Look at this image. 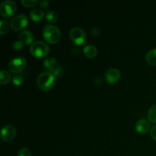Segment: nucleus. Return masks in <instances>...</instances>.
<instances>
[{
	"instance_id": "1",
	"label": "nucleus",
	"mask_w": 156,
	"mask_h": 156,
	"mask_svg": "<svg viewBox=\"0 0 156 156\" xmlns=\"http://www.w3.org/2000/svg\"><path fill=\"white\" fill-rule=\"evenodd\" d=\"M56 83V77L50 71L44 72L38 76L37 85L38 88L44 91H48L53 88Z\"/></svg>"
},
{
	"instance_id": "2",
	"label": "nucleus",
	"mask_w": 156,
	"mask_h": 156,
	"mask_svg": "<svg viewBox=\"0 0 156 156\" xmlns=\"http://www.w3.org/2000/svg\"><path fill=\"white\" fill-rule=\"evenodd\" d=\"M44 39L49 44H56L61 38V32L57 27L48 24L44 27L43 30Z\"/></svg>"
},
{
	"instance_id": "3",
	"label": "nucleus",
	"mask_w": 156,
	"mask_h": 156,
	"mask_svg": "<svg viewBox=\"0 0 156 156\" xmlns=\"http://www.w3.org/2000/svg\"><path fill=\"white\" fill-rule=\"evenodd\" d=\"M30 52L31 55L37 58H43L47 56L50 53L48 45L42 41H36L30 45Z\"/></svg>"
},
{
	"instance_id": "4",
	"label": "nucleus",
	"mask_w": 156,
	"mask_h": 156,
	"mask_svg": "<svg viewBox=\"0 0 156 156\" xmlns=\"http://www.w3.org/2000/svg\"><path fill=\"white\" fill-rule=\"evenodd\" d=\"M26 65H27V61L25 58L22 56H18V57L11 59L8 65V68L11 73L18 74V73H21L25 69Z\"/></svg>"
},
{
	"instance_id": "5",
	"label": "nucleus",
	"mask_w": 156,
	"mask_h": 156,
	"mask_svg": "<svg viewBox=\"0 0 156 156\" xmlns=\"http://www.w3.org/2000/svg\"><path fill=\"white\" fill-rule=\"evenodd\" d=\"M28 24L27 17L24 15H18L14 17L10 21V27L15 31L22 30Z\"/></svg>"
},
{
	"instance_id": "6",
	"label": "nucleus",
	"mask_w": 156,
	"mask_h": 156,
	"mask_svg": "<svg viewBox=\"0 0 156 156\" xmlns=\"http://www.w3.org/2000/svg\"><path fill=\"white\" fill-rule=\"evenodd\" d=\"M17 11L15 2L11 0H6L2 2L0 5V14L3 18H10Z\"/></svg>"
},
{
	"instance_id": "7",
	"label": "nucleus",
	"mask_w": 156,
	"mask_h": 156,
	"mask_svg": "<svg viewBox=\"0 0 156 156\" xmlns=\"http://www.w3.org/2000/svg\"><path fill=\"white\" fill-rule=\"evenodd\" d=\"M71 41L76 45H82L86 41L87 35L85 32L80 27H73L69 32Z\"/></svg>"
},
{
	"instance_id": "8",
	"label": "nucleus",
	"mask_w": 156,
	"mask_h": 156,
	"mask_svg": "<svg viewBox=\"0 0 156 156\" xmlns=\"http://www.w3.org/2000/svg\"><path fill=\"white\" fill-rule=\"evenodd\" d=\"M16 133L17 131L15 126H11V125H6L2 128L1 139L4 142L12 141L16 136Z\"/></svg>"
},
{
	"instance_id": "9",
	"label": "nucleus",
	"mask_w": 156,
	"mask_h": 156,
	"mask_svg": "<svg viewBox=\"0 0 156 156\" xmlns=\"http://www.w3.org/2000/svg\"><path fill=\"white\" fill-rule=\"evenodd\" d=\"M120 72L116 68H111L105 73V80L109 84H114L120 79Z\"/></svg>"
},
{
	"instance_id": "10",
	"label": "nucleus",
	"mask_w": 156,
	"mask_h": 156,
	"mask_svg": "<svg viewBox=\"0 0 156 156\" xmlns=\"http://www.w3.org/2000/svg\"><path fill=\"white\" fill-rule=\"evenodd\" d=\"M150 129V124L149 121L145 119H140L136 123V130L140 134L147 133Z\"/></svg>"
},
{
	"instance_id": "11",
	"label": "nucleus",
	"mask_w": 156,
	"mask_h": 156,
	"mask_svg": "<svg viewBox=\"0 0 156 156\" xmlns=\"http://www.w3.org/2000/svg\"><path fill=\"white\" fill-rule=\"evenodd\" d=\"M19 41H21L24 45H30L33 44L34 35L31 31L28 30H24L20 33Z\"/></svg>"
},
{
	"instance_id": "12",
	"label": "nucleus",
	"mask_w": 156,
	"mask_h": 156,
	"mask_svg": "<svg viewBox=\"0 0 156 156\" xmlns=\"http://www.w3.org/2000/svg\"><path fill=\"white\" fill-rule=\"evenodd\" d=\"M44 17V13L41 9H34L30 12V18L34 21H41Z\"/></svg>"
},
{
	"instance_id": "13",
	"label": "nucleus",
	"mask_w": 156,
	"mask_h": 156,
	"mask_svg": "<svg viewBox=\"0 0 156 156\" xmlns=\"http://www.w3.org/2000/svg\"><path fill=\"white\" fill-rule=\"evenodd\" d=\"M84 54L86 57L90 58H94L98 54V50L93 45H87L84 47L83 49Z\"/></svg>"
},
{
	"instance_id": "14",
	"label": "nucleus",
	"mask_w": 156,
	"mask_h": 156,
	"mask_svg": "<svg viewBox=\"0 0 156 156\" xmlns=\"http://www.w3.org/2000/svg\"><path fill=\"white\" fill-rule=\"evenodd\" d=\"M146 62L152 66H156V48L152 49L147 53L146 56Z\"/></svg>"
},
{
	"instance_id": "15",
	"label": "nucleus",
	"mask_w": 156,
	"mask_h": 156,
	"mask_svg": "<svg viewBox=\"0 0 156 156\" xmlns=\"http://www.w3.org/2000/svg\"><path fill=\"white\" fill-rule=\"evenodd\" d=\"M12 80V76L9 72L5 71V70L1 71V73H0V83L2 85H6V84L9 83Z\"/></svg>"
},
{
	"instance_id": "16",
	"label": "nucleus",
	"mask_w": 156,
	"mask_h": 156,
	"mask_svg": "<svg viewBox=\"0 0 156 156\" xmlns=\"http://www.w3.org/2000/svg\"><path fill=\"white\" fill-rule=\"evenodd\" d=\"M46 20L50 24L56 23L58 20V15L55 11L50 10L46 14Z\"/></svg>"
},
{
	"instance_id": "17",
	"label": "nucleus",
	"mask_w": 156,
	"mask_h": 156,
	"mask_svg": "<svg viewBox=\"0 0 156 156\" xmlns=\"http://www.w3.org/2000/svg\"><path fill=\"white\" fill-rule=\"evenodd\" d=\"M44 66L47 69H49L50 71V70L53 69L55 67H56V59L53 57H51V56H50V57H47V59L44 60Z\"/></svg>"
},
{
	"instance_id": "18",
	"label": "nucleus",
	"mask_w": 156,
	"mask_h": 156,
	"mask_svg": "<svg viewBox=\"0 0 156 156\" xmlns=\"http://www.w3.org/2000/svg\"><path fill=\"white\" fill-rule=\"evenodd\" d=\"M148 119L152 123H156V105L149 108L148 111Z\"/></svg>"
},
{
	"instance_id": "19",
	"label": "nucleus",
	"mask_w": 156,
	"mask_h": 156,
	"mask_svg": "<svg viewBox=\"0 0 156 156\" xmlns=\"http://www.w3.org/2000/svg\"><path fill=\"white\" fill-rule=\"evenodd\" d=\"M9 30V24L5 20H1L0 21V34H5Z\"/></svg>"
},
{
	"instance_id": "20",
	"label": "nucleus",
	"mask_w": 156,
	"mask_h": 156,
	"mask_svg": "<svg viewBox=\"0 0 156 156\" xmlns=\"http://www.w3.org/2000/svg\"><path fill=\"white\" fill-rule=\"evenodd\" d=\"M50 72L54 75L55 77H61V76H63L64 73H65L63 68H62V67H60V66L55 67L53 69L50 70Z\"/></svg>"
},
{
	"instance_id": "21",
	"label": "nucleus",
	"mask_w": 156,
	"mask_h": 156,
	"mask_svg": "<svg viewBox=\"0 0 156 156\" xmlns=\"http://www.w3.org/2000/svg\"><path fill=\"white\" fill-rule=\"evenodd\" d=\"M21 4L27 8H31L39 3L37 0H21Z\"/></svg>"
},
{
	"instance_id": "22",
	"label": "nucleus",
	"mask_w": 156,
	"mask_h": 156,
	"mask_svg": "<svg viewBox=\"0 0 156 156\" xmlns=\"http://www.w3.org/2000/svg\"><path fill=\"white\" fill-rule=\"evenodd\" d=\"M12 82L15 86H20L24 82V78L20 75H16L12 78Z\"/></svg>"
},
{
	"instance_id": "23",
	"label": "nucleus",
	"mask_w": 156,
	"mask_h": 156,
	"mask_svg": "<svg viewBox=\"0 0 156 156\" xmlns=\"http://www.w3.org/2000/svg\"><path fill=\"white\" fill-rule=\"evenodd\" d=\"M18 156H31V152L27 148H22L18 151Z\"/></svg>"
},
{
	"instance_id": "24",
	"label": "nucleus",
	"mask_w": 156,
	"mask_h": 156,
	"mask_svg": "<svg viewBox=\"0 0 156 156\" xmlns=\"http://www.w3.org/2000/svg\"><path fill=\"white\" fill-rule=\"evenodd\" d=\"M24 44L21 42V41H16L13 44V47L15 50L18 51V50H21L23 49Z\"/></svg>"
},
{
	"instance_id": "25",
	"label": "nucleus",
	"mask_w": 156,
	"mask_h": 156,
	"mask_svg": "<svg viewBox=\"0 0 156 156\" xmlns=\"http://www.w3.org/2000/svg\"><path fill=\"white\" fill-rule=\"evenodd\" d=\"M150 136L154 140L156 141V125L154 126H152V128L150 130Z\"/></svg>"
},
{
	"instance_id": "26",
	"label": "nucleus",
	"mask_w": 156,
	"mask_h": 156,
	"mask_svg": "<svg viewBox=\"0 0 156 156\" xmlns=\"http://www.w3.org/2000/svg\"><path fill=\"white\" fill-rule=\"evenodd\" d=\"M39 4H40V6H41V8L46 9V8H47L49 6L50 2H49L48 1H47V0H41V1L39 2Z\"/></svg>"
}]
</instances>
